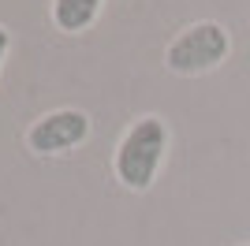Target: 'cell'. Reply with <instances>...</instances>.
<instances>
[{
    "label": "cell",
    "instance_id": "1",
    "mask_svg": "<svg viewBox=\"0 0 250 246\" xmlns=\"http://www.w3.org/2000/svg\"><path fill=\"white\" fill-rule=\"evenodd\" d=\"M168 149H172V131H168V120L161 116H138L112 149V172L120 179L124 190L131 194H146L149 186L157 183V175L168 161Z\"/></svg>",
    "mask_w": 250,
    "mask_h": 246
},
{
    "label": "cell",
    "instance_id": "2",
    "mask_svg": "<svg viewBox=\"0 0 250 246\" xmlns=\"http://www.w3.org/2000/svg\"><path fill=\"white\" fill-rule=\"evenodd\" d=\"M228 56H231V34L217 19L187 22L165 45V67L179 79H198V75L217 71Z\"/></svg>",
    "mask_w": 250,
    "mask_h": 246
},
{
    "label": "cell",
    "instance_id": "3",
    "mask_svg": "<svg viewBox=\"0 0 250 246\" xmlns=\"http://www.w3.org/2000/svg\"><path fill=\"white\" fill-rule=\"evenodd\" d=\"M94 134V120L83 108H52L42 120H34L26 127V149L34 157H63L86 145V138Z\"/></svg>",
    "mask_w": 250,
    "mask_h": 246
},
{
    "label": "cell",
    "instance_id": "4",
    "mask_svg": "<svg viewBox=\"0 0 250 246\" xmlns=\"http://www.w3.org/2000/svg\"><path fill=\"white\" fill-rule=\"evenodd\" d=\"M108 0H52V26L60 34H86Z\"/></svg>",
    "mask_w": 250,
    "mask_h": 246
},
{
    "label": "cell",
    "instance_id": "5",
    "mask_svg": "<svg viewBox=\"0 0 250 246\" xmlns=\"http://www.w3.org/2000/svg\"><path fill=\"white\" fill-rule=\"evenodd\" d=\"M11 52V30L8 26H0V75H4V60H8Z\"/></svg>",
    "mask_w": 250,
    "mask_h": 246
},
{
    "label": "cell",
    "instance_id": "6",
    "mask_svg": "<svg viewBox=\"0 0 250 246\" xmlns=\"http://www.w3.org/2000/svg\"><path fill=\"white\" fill-rule=\"evenodd\" d=\"M235 246H250V239H243V243H235Z\"/></svg>",
    "mask_w": 250,
    "mask_h": 246
}]
</instances>
